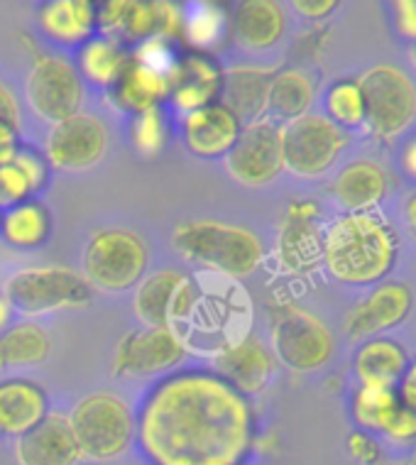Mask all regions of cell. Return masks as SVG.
I'll list each match as a JSON object with an SVG mask.
<instances>
[{
  "label": "cell",
  "instance_id": "2",
  "mask_svg": "<svg viewBox=\"0 0 416 465\" xmlns=\"http://www.w3.org/2000/svg\"><path fill=\"white\" fill-rule=\"evenodd\" d=\"M400 238L377 211L343 213L323 228L321 262L331 277L351 287H375L392 272Z\"/></svg>",
  "mask_w": 416,
  "mask_h": 465
},
{
  "label": "cell",
  "instance_id": "29",
  "mask_svg": "<svg viewBox=\"0 0 416 465\" xmlns=\"http://www.w3.org/2000/svg\"><path fill=\"white\" fill-rule=\"evenodd\" d=\"M316 98V84L304 69H282L274 72L267 94V113L277 121H294L312 111Z\"/></svg>",
  "mask_w": 416,
  "mask_h": 465
},
{
  "label": "cell",
  "instance_id": "32",
  "mask_svg": "<svg viewBox=\"0 0 416 465\" xmlns=\"http://www.w3.org/2000/svg\"><path fill=\"white\" fill-rule=\"evenodd\" d=\"M128 62L130 54H125L121 42L113 40L108 35H101V37H91L81 45L79 74L101 89H111Z\"/></svg>",
  "mask_w": 416,
  "mask_h": 465
},
{
  "label": "cell",
  "instance_id": "42",
  "mask_svg": "<svg viewBox=\"0 0 416 465\" xmlns=\"http://www.w3.org/2000/svg\"><path fill=\"white\" fill-rule=\"evenodd\" d=\"M390 8L401 37L416 42V0H390Z\"/></svg>",
  "mask_w": 416,
  "mask_h": 465
},
{
  "label": "cell",
  "instance_id": "13",
  "mask_svg": "<svg viewBox=\"0 0 416 465\" xmlns=\"http://www.w3.org/2000/svg\"><path fill=\"white\" fill-rule=\"evenodd\" d=\"M108 128L91 113H74L64 121L52 125L45 144V157L49 167L59 172H86L96 167L108 153Z\"/></svg>",
  "mask_w": 416,
  "mask_h": 465
},
{
  "label": "cell",
  "instance_id": "36",
  "mask_svg": "<svg viewBox=\"0 0 416 465\" xmlns=\"http://www.w3.org/2000/svg\"><path fill=\"white\" fill-rule=\"evenodd\" d=\"M130 137H133V144L143 157H154L157 153H162L169 140V123L162 105L133 115Z\"/></svg>",
  "mask_w": 416,
  "mask_h": 465
},
{
  "label": "cell",
  "instance_id": "40",
  "mask_svg": "<svg viewBox=\"0 0 416 465\" xmlns=\"http://www.w3.org/2000/svg\"><path fill=\"white\" fill-rule=\"evenodd\" d=\"M382 433L392 443L416 441V411L407 410L404 404H400V410L394 411L392 419L387 421Z\"/></svg>",
  "mask_w": 416,
  "mask_h": 465
},
{
  "label": "cell",
  "instance_id": "27",
  "mask_svg": "<svg viewBox=\"0 0 416 465\" xmlns=\"http://www.w3.org/2000/svg\"><path fill=\"white\" fill-rule=\"evenodd\" d=\"M49 414L47 394L30 380L0 382V433L23 436Z\"/></svg>",
  "mask_w": 416,
  "mask_h": 465
},
{
  "label": "cell",
  "instance_id": "54",
  "mask_svg": "<svg viewBox=\"0 0 416 465\" xmlns=\"http://www.w3.org/2000/svg\"><path fill=\"white\" fill-rule=\"evenodd\" d=\"M211 3H221V0H211Z\"/></svg>",
  "mask_w": 416,
  "mask_h": 465
},
{
  "label": "cell",
  "instance_id": "12",
  "mask_svg": "<svg viewBox=\"0 0 416 465\" xmlns=\"http://www.w3.org/2000/svg\"><path fill=\"white\" fill-rule=\"evenodd\" d=\"M225 169L238 184L264 186L284 172L280 125L272 118L245 123L241 135L225 154Z\"/></svg>",
  "mask_w": 416,
  "mask_h": 465
},
{
  "label": "cell",
  "instance_id": "45",
  "mask_svg": "<svg viewBox=\"0 0 416 465\" xmlns=\"http://www.w3.org/2000/svg\"><path fill=\"white\" fill-rule=\"evenodd\" d=\"M397 397L400 401L407 407V410L416 411V361H411L404 370V375L400 377V382H397Z\"/></svg>",
  "mask_w": 416,
  "mask_h": 465
},
{
  "label": "cell",
  "instance_id": "6",
  "mask_svg": "<svg viewBox=\"0 0 416 465\" xmlns=\"http://www.w3.org/2000/svg\"><path fill=\"white\" fill-rule=\"evenodd\" d=\"M365 98L362 128L380 143H390L416 121V86L392 64H377L358 79Z\"/></svg>",
  "mask_w": 416,
  "mask_h": 465
},
{
  "label": "cell",
  "instance_id": "3",
  "mask_svg": "<svg viewBox=\"0 0 416 465\" xmlns=\"http://www.w3.org/2000/svg\"><path fill=\"white\" fill-rule=\"evenodd\" d=\"M172 245L192 265L233 280L248 277L262 265L264 248L255 232L218 221H184L174 228Z\"/></svg>",
  "mask_w": 416,
  "mask_h": 465
},
{
  "label": "cell",
  "instance_id": "18",
  "mask_svg": "<svg viewBox=\"0 0 416 465\" xmlns=\"http://www.w3.org/2000/svg\"><path fill=\"white\" fill-rule=\"evenodd\" d=\"M411 306H414V297L407 284L380 282L368 297L348 313L345 331H348V336L358 338V341L382 336L407 322Z\"/></svg>",
  "mask_w": 416,
  "mask_h": 465
},
{
  "label": "cell",
  "instance_id": "50",
  "mask_svg": "<svg viewBox=\"0 0 416 465\" xmlns=\"http://www.w3.org/2000/svg\"><path fill=\"white\" fill-rule=\"evenodd\" d=\"M409 59H411V66L416 69V42H411V49H409Z\"/></svg>",
  "mask_w": 416,
  "mask_h": 465
},
{
  "label": "cell",
  "instance_id": "41",
  "mask_svg": "<svg viewBox=\"0 0 416 465\" xmlns=\"http://www.w3.org/2000/svg\"><path fill=\"white\" fill-rule=\"evenodd\" d=\"M348 450L351 456L362 465H375L380 463V446L375 439H370L368 431H352L348 436Z\"/></svg>",
  "mask_w": 416,
  "mask_h": 465
},
{
  "label": "cell",
  "instance_id": "43",
  "mask_svg": "<svg viewBox=\"0 0 416 465\" xmlns=\"http://www.w3.org/2000/svg\"><path fill=\"white\" fill-rule=\"evenodd\" d=\"M289 3L306 20H326L341 5V0H289Z\"/></svg>",
  "mask_w": 416,
  "mask_h": 465
},
{
  "label": "cell",
  "instance_id": "15",
  "mask_svg": "<svg viewBox=\"0 0 416 465\" xmlns=\"http://www.w3.org/2000/svg\"><path fill=\"white\" fill-rule=\"evenodd\" d=\"M186 358V341L176 331L162 326H144L130 331L115 348L113 375L150 377L176 368Z\"/></svg>",
  "mask_w": 416,
  "mask_h": 465
},
{
  "label": "cell",
  "instance_id": "25",
  "mask_svg": "<svg viewBox=\"0 0 416 465\" xmlns=\"http://www.w3.org/2000/svg\"><path fill=\"white\" fill-rule=\"evenodd\" d=\"M390 192V179L382 164L372 160H355L338 172L333 182V196L345 213L377 211Z\"/></svg>",
  "mask_w": 416,
  "mask_h": 465
},
{
  "label": "cell",
  "instance_id": "21",
  "mask_svg": "<svg viewBox=\"0 0 416 465\" xmlns=\"http://www.w3.org/2000/svg\"><path fill=\"white\" fill-rule=\"evenodd\" d=\"M223 86V69L216 59L203 52L182 54L172 74V101L176 111L186 113L216 104Z\"/></svg>",
  "mask_w": 416,
  "mask_h": 465
},
{
  "label": "cell",
  "instance_id": "7",
  "mask_svg": "<svg viewBox=\"0 0 416 465\" xmlns=\"http://www.w3.org/2000/svg\"><path fill=\"white\" fill-rule=\"evenodd\" d=\"M150 262L147 245L128 228L98 231L84 250V277L101 292H125L140 284Z\"/></svg>",
  "mask_w": 416,
  "mask_h": 465
},
{
  "label": "cell",
  "instance_id": "38",
  "mask_svg": "<svg viewBox=\"0 0 416 465\" xmlns=\"http://www.w3.org/2000/svg\"><path fill=\"white\" fill-rule=\"evenodd\" d=\"M33 196V189L27 184V179L23 177V172L8 162L0 167V211L13 209L23 201H30Z\"/></svg>",
  "mask_w": 416,
  "mask_h": 465
},
{
  "label": "cell",
  "instance_id": "11",
  "mask_svg": "<svg viewBox=\"0 0 416 465\" xmlns=\"http://www.w3.org/2000/svg\"><path fill=\"white\" fill-rule=\"evenodd\" d=\"M25 96L37 118L59 123L81 111L84 81L79 69L64 56L42 54L30 66L25 81Z\"/></svg>",
  "mask_w": 416,
  "mask_h": 465
},
{
  "label": "cell",
  "instance_id": "52",
  "mask_svg": "<svg viewBox=\"0 0 416 465\" xmlns=\"http://www.w3.org/2000/svg\"><path fill=\"white\" fill-rule=\"evenodd\" d=\"M94 3H96V5H101V3H104V0H94Z\"/></svg>",
  "mask_w": 416,
  "mask_h": 465
},
{
  "label": "cell",
  "instance_id": "33",
  "mask_svg": "<svg viewBox=\"0 0 416 465\" xmlns=\"http://www.w3.org/2000/svg\"><path fill=\"white\" fill-rule=\"evenodd\" d=\"M228 30V17L221 3L211 0H192V5L184 10L182 20V37H184L196 52L211 54V49H216L223 40Z\"/></svg>",
  "mask_w": 416,
  "mask_h": 465
},
{
  "label": "cell",
  "instance_id": "26",
  "mask_svg": "<svg viewBox=\"0 0 416 465\" xmlns=\"http://www.w3.org/2000/svg\"><path fill=\"white\" fill-rule=\"evenodd\" d=\"M272 76V69H262V66H233L223 72V86L218 101L228 105L241 118L243 125L260 121L267 113V94Z\"/></svg>",
  "mask_w": 416,
  "mask_h": 465
},
{
  "label": "cell",
  "instance_id": "28",
  "mask_svg": "<svg viewBox=\"0 0 416 465\" xmlns=\"http://www.w3.org/2000/svg\"><path fill=\"white\" fill-rule=\"evenodd\" d=\"M407 365V351H404L397 341L384 336L368 338V341L358 348L355 361H352L355 377L361 380V385L397 387V382H400V377L404 375Z\"/></svg>",
  "mask_w": 416,
  "mask_h": 465
},
{
  "label": "cell",
  "instance_id": "10",
  "mask_svg": "<svg viewBox=\"0 0 416 465\" xmlns=\"http://www.w3.org/2000/svg\"><path fill=\"white\" fill-rule=\"evenodd\" d=\"M182 20L184 10L176 0H104L98 5V30L118 42H172L182 37Z\"/></svg>",
  "mask_w": 416,
  "mask_h": 465
},
{
  "label": "cell",
  "instance_id": "30",
  "mask_svg": "<svg viewBox=\"0 0 416 465\" xmlns=\"http://www.w3.org/2000/svg\"><path fill=\"white\" fill-rule=\"evenodd\" d=\"M52 232V216L40 201H23L13 209L3 211L0 235L17 250H35L45 245Z\"/></svg>",
  "mask_w": 416,
  "mask_h": 465
},
{
  "label": "cell",
  "instance_id": "34",
  "mask_svg": "<svg viewBox=\"0 0 416 465\" xmlns=\"http://www.w3.org/2000/svg\"><path fill=\"white\" fill-rule=\"evenodd\" d=\"M400 397L394 387L382 385H361L352 394V419L362 431H384L387 421L400 410Z\"/></svg>",
  "mask_w": 416,
  "mask_h": 465
},
{
  "label": "cell",
  "instance_id": "14",
  "mask_svg": "<svg viewBox=\"0 0 416 465\" xmlns=\"http://www.w3.org/2000/svg\"><path fill=\"white\" fill-rule=\"evenodd\" d=\"M199 287L184 272L160 270L140 280L135 292V313L144 326L179 331V326L196 312Z\"/></svg>",
  "mask_w": 416,
  "mask_h": 465
},
{
  "label": "cell",
  "instance_id": "5",
  "mask_svg": "<svg viewBox=\"0 0 416 465\" xmlns=\"http://www.w3.org/2000/svg\"><path fill=\"white\" fill-rule=\"evenodd\" d=\"M3 294L13 304V312L35 319L42 313L84 309L94 299V287L72 267L33 265L13 274Z\"/></svg>",
  "mask_w": 416,
  "mask_h": 465
},
{
  "label": "cell",
  "instance_id": "46",
  "mask_svg": "<svg viewBox=\"0 0 416 465\" xmlns=\"http://www.w3.org/2000/svg\"><path fill=\"white\" fill-rule=\"evenodd\" d=\"M0 121L10 123L20 128V105H17L15 94L0 81Z\"/></svg>",
  "mask_w": 416,
  "mask_h": 465
},
{
  "label": "cell",
  "instance_id": "8",
  "mask_svg": "<svg viewBox=\"0 0 416 465\" xmlns=\"http://www.w3.org/2000/svg\"><path fill=\"white\" fill-rule=\"evenodd\" d=\"M282 160L284 169L302 179L323 177L338 162L348 144L341 130L323 113H304L280 125Z\"/></svg>",
  "mask_w": 416,
  "mask_h": 465
},
{
  "label": "cell",
  "instance_id": "4",
  "mask_svg": "<svg viewBox=\"0 0 416 465\" xmlns=\"http://www.w3.org/2000/svg\"><path fill=\"white\" fill-rule=\"evenodd\" d=\"M81 456L91 460L121 458L133 446L137 419L128 401L113 392L86 394L69 414Z\"/></svg>",
  "mask_w": 416,
  "mask_h": 465
},
{
  "label": "cell",
  "instance_id": "35",
  "mask_svg": "<svg viewBox=\"0 0 416 465\" xmlns=\"http://www.w3.org/2000/svg\"><path fill=\"white\" fill-rule=\"evenodd\" d=\"M323 105H326V118L336 123L341 130L362 128L365 123V98L358 79H341L331 84Z\"/></svg>",
  "mask_w": 416,
  "mask_h": 465
},
{
  "label": "cell",
  "instance_id": "47",
  "mask_svg": "<svg viewBox=\"0 0 416 465\" xmlns=\"http://www.w3.org/2000/svg\"><path fill=\"white\" fill-rule=\"evenodd\" d=\"M400 164L401 169L407 172V177L416 179V135L409 137L407 143H404V147H401Z\"/></svg>",
  "mask_w": 416,
  "mask_h": 465
},
{
  "label": "cell",
  "instance_id": "51",
  "mask_svg": "<svg viewBox=\"0 0 416 465\" xmlns=\"http://www.w3.org/2000/svg\"><path fill=\"white\" fill-rule=\"evenodd\" d=\"M0 225H3V211H0Z\"/></svg>",
  "mask_w": 416,
  "mask_h": 465
},
{
  "label": "cell",
  "instance_id": "1",
  "mask_svg": "<svg viewBox=\"0 0 416 465\" xmlns=\"http://www.w3.org/2000/svg\"><path fill=\"white\" fill-rule=\"evenodd\" d=\"M135 433L150 465H243L255 414L213 370H179L147 394Z\"/></svg>",
  "mask_w": 416,
  "mask_h": 465
},
{
  "label": "cell",
  "instance_id": "16",
  "mask_svg": "<svg viewBox=\"0 0 416 465\" xmlns=\"http://www.w3.org/2000/svg\"><path fill=\"white\" fill-rule=\"evenodd\" d=\"M213 372L245 397L264 392L277 372V358L255 336L235 338L213 355Z\"/></svg>",
  "mask_w": 416,
  "mask_h": 465
},
{
  "label": "cell",
  "instance_id": "23",
  "mask_svg": "<svg viewBox=\"0 0 416 465\" xmlns=\"http://www.w3.org/2000/svg\"><path fill=\"white\" fill-rule=\"evenodd\" d=\"M37 25L56 45H84L96 37L98 5L94 0H42Z\"/></svg>",
  "mask_w": 416,
  "mask_h": 465
},
{
  "label": "cell",
  "instance_id": "53",
  "mask_svg": "<svg viewBox=\"0 0 416 465\" xmlns=\"http://www.w3.org/2000/svg\"><path fill=\"white\" fill-rule=\"evenodd\" d=\"M392 465H414V463H392Z\"/></svg>",
  "mask_w": 416,
  "mask_h": 465
},
{
  "label": "cell",
  "instance_id": "19",
  "mask_svg": "<svg viewBox=\"0 0 416 465\" xmlns=\"http://www.w3.org/2000/svg\"><path fill=\"white\" fill-rule=\"evenodd\" d=\"M241 118L221 101L186 113L184 123H182L186 150L201 160L225 157L241 135Z\"/></svg>",
  "mask_w": 416,
  "mask_h": 465
},
{
  "label": "cell",
  "instance_id": "37",
  "mask_svg": "<svg viewBox=\"0 0 416 465\" xmlns=\"http://www.w3.org/2000/svg\"><path fill=\"white\" fill-rule=\"evenodd\" d=\"M135 62L150 66L154 72L164 74V76H172L176 69V62H179V54L172 47V42L162 40V37H150V40L140 42V47L133 54Z\"/></svg>",
  "mask_w": 416,
  "mask_h": 465
},
{
  "label": "cell",
  "instance_id": "22",
  "mask_svg": "<svg viewBox=\"0 0 416 465\" xmlns=\"http://www.w3.org/2000/svg\"><path fill=\"white\" fill-rule=\"evenodd\" d=\"M228 30L243 49L267 52L287 33V13L280 0H238Z\"/></svg>",
  "mask_w": 416,
  "mask_h": 465
},
{
  "label": "cell",
  "instance_id": "44",
  "mask_svg": "<svg viewBox=\"0 0 416 465\" xmlns=\"http://www.w3.org/2000/svg\"><path fill=\"white\" fill-rule=\"evenodd\" d=\"M17 150H20V128L0 121V167L13 162Z\"/></svg>",
  "mask_w": 416,
  "mask_h": 465
},
{
  "label": "cell",
  "instance_id": "49",
  "mask_svg": "<svg viewBox=\"0 0 416 465\" xmlns=\"http://www.w3.org/2000/svg\"><path fill=\"white\" fill-rule=\"evenodd\" d=\"M404 221H407L409 231L416 235V192L411 193L407 199V203H404Z\"/></svg>",
  "mask_w": 416,
  "mask_h": 465
},
{
  "label": "cell",
  "instance_id": "9",
  "mask_svg": "<svg viewBox=\"0 0 416 465\" xmlns=\"http://www.w3.org/2000/svg\"><path fill=\"white\" fill-rule=\"evenodd\" d=\"M336 341L319 316L296 304L274 306L272 355L294 372H313L333 358Z\"/></svg>",
  "mask_w": 416,
  "mask_h": 465
},
{
  "label": "cell",
  "instance_id": "31",
  "mask_svg": "<svg viewBox=\"0 0 416 465\" xmlns=\"http://www.w3.org/2000/svg\"><path fill=\"white\" fill-rule=\"evenodd\" d=\"M52 353V338L40 323L20 322L0 333V368H33Z\"/></svg>",
  "mask_w": 416,
  "mask_h": 465
},
{
  "label": "cell",
  "instance_id": "24",
  "mask_svg": "<svg viewBox=\"0 0 416 465\" xmlns=\"http://www.w3.org/2000/svg\"><path fill=\"white\" fill-rule=\"evenodd\" d=\"M172 96V76L154 72L150 66L140 64L130 56V62L125 64L123 74L115 79L111 89H108V98L118 111L137 113L157 108L167 98Z\"/></svg>",
  "mask_w": 416,
  "mask_h": 465
},
{
  "label": "cell",
  "instance_id": "17",
  "mask_svg": "<svg viewBox=\"0 0 416 465\" xmlns=\"http://www.w3.org/2000/svg\"><path fill=\"white\" fill-rule=\"evenodd\" d=\"M319 206L313 201H296L277 235V257L287 272H312L323 252V228L319 223Z\"/></svg>",
  "mask_w": 416,
  "mask_h": 465
},
{
  "label": "cell",
  "instance_id": "39",
  "mask_svg": "<svg viewBox=\"0 0 416 465\" xmlns=\"http://www.w3.org/2000/svg\"><path fill=\"white\" fill-rule=\"evenodd\" d=\"M13 164H15L20 172H23V177L27 179V184L33 189V193H37L40 189H45L49 182V162L45 154H40L33 147H25L20 144V150L13 157Z\"/></svg>",
  "mask_w": 416,
  "mask_h": 465
},
{
  "label": "cell",
  "instance_id": "20",
  "mask_svg": "<svg viewBox=\"0 0 416 465\" xmlns=\"http://www.w3.org/2000/svg\"><path fill=\"white\" fill-rule=\"evenodd\" d=\"M15 458L20 465H79L81 456L69 419L47 414L30 431L17 436Z\"/></svg>",
  "mask_w": 416,
  "mask_h": 465
},
{
  "label": "cell",
  "instance_id": "48",
  "mask_svg": "<svg viewBox=\"0 0 416 465\" xmlns=\"http://www.w3.org/2000/svg\"><path fill=\"white\" fill-rule=\"evenodd\" d=\"M10 319H13V304L5 294H0V333L10 329Z\"/></svg>",
  "mask_w": 416,
  "mask_h": 465
}]
</instances>
